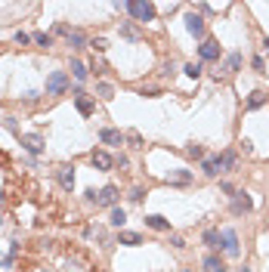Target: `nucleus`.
<instances>
[{"mask_svg": "<svg viewBox=\"0 0 269 272\" xmlns=\"http://www.w3.org/2000/svg\"><path fill=\"white\" fill-rule=\"evenodd\" d=\"M127 13H130L136 22H152V19H155V6L146 3V0H130V3H127Z\"/></svg>", "mask_w": 269, "mask_h": 272, "instance_id": "obj_1", "label": "nucleus"}, {"mask_svg": "<svg viewBox=\"0 0 269 272\" xmlns=\"http://www.w3.org/2000/svg\"><path fill=\"white\" fill-rule=\"evenodd\" d=\"M68 87H71V81H68V74H65V71H53L47 78V96H62Z\"/></svg>", "mask_w": 269, "mask_h": 272, "instance_id": "obj_2", "label": "nucleus"}, {"mask_svg": "<svg viewBox=\"0 0 269 272\" xmlns=\"http://www.w3.org/2000/svg\"><path fill=\"white\" fill-rule=\"evenodd\" d=\"M220 244H223V251L229 254V257H238V235H235V229H223Z\"/></svg>", "mask_w": 269, "mask_h": 272, "instance_id": "obj_3", "label": "nucleus"}, {"mask_svg": "<svg viewBox=\"0 0 269 272\" xmlns=\"http://www.w3.org/2000/svg\"><path fill=\"white\" fill-rule=\"evenodd\" d=\"M96 207H115L118 204V186H105L102 192H96Z\"/></svg>", "mask_w": 269, "mask_h": 272, "instance_id": "obj_4", "label": "nucleus"}, {"mask_svg": "<svg viewBox=\"0 0 269 272\" xmlns=\"http://www.w3.org/2000/svg\"><path fill=\"white\" fill-rule=\"evenodd\" d=\"M198 56L204 59V62H214V59H220V44H217V40H204V44L198 47Z\"/></svg>", "mask_w": 269, "mask_h": 272, "instance_id": "obj_5", "label": "nucleus"}, {"mask_svg": "<svg viewBox=\"0 0 269 272\" xmlns=\"http://www.w3.org/2000/svg\"><path fill=\"white\" fill-rule=\"evenodd\" d=\"M22 146L28 149L31 155H40V152H44V139L34 136V133H25V136H22Z\"/></svg>", "mask_w": 269, "mask_h": 272, "instance_id": "obj_6", "label": "nucleus"}, {"mask_svg": "<svg viewBox=\"0 0 269 272\" xmlns=\"http://www.w3.org/2000/svg\"><path fill=\"white\" fill-rule=\"evenodd\" d=\"M90 161H93V167H96V170H112V164H115L112 155H108V152H102V149L93 152V155H90Z\"/></svg>", "mask_w": 269, "mask_h": 272, "instance_id": "obj_7", "label": "nucleus"}, {"mask_svg": "<svg viewBox=\"0 0 269 272\" xmlns=\"http://www.w3.org/2000/svg\"><path fill=\"white\" fill-rule=\"evenodd\" d=\"M251 207H254V201H251L245 192H238V195L232 198V214H248Z\"/></svg>", "mask_w": 269, "mask_h": 272, "instance_id": "obj_8", "label": "nucleus"}, {"mask_svg": "<svg viewBox=\"0 0 269 272\" xmlns=\"http://www.w3.org/2000/svg\"><path fill=\"white\" fill-rule=\"evenodd\" d=\"M99 139H102L105 146H121V142H124V133L115 130V127H105V130L99 133Z\"/></svg>", "mask_w": 269, "mask_h": 272, "instance_id": "obj_9", "label": "nucleus"}, {"mask_svg": "<svg viewBox=\"0 0 269 272\" xmlns=\"http://www.w3.org/2000/svg\"><path fill=\"white\" fill-rule=\"evenodd\" d=\"M59 186H62L65 192H71L74 189V167H59Z\"/></svg>", "mask_w": 269, "mask_h": 272, "instance_id": "obj_10", "label": "nucleus"}, {"mask_svg": "<svg viewBox=\"0 0 269 272\" xmlns=\"http://www.w3.org/2000/svg\"><path fill=\"white\" fill-rule=\"evenodd\" d=\"M186 28H189V34H195V37H201V34H204V19L192 13L189 19H186Z\"/></svg>", "mask_w": 269, "mask_h": 272, "instance_id": "obj_11", "label": "nucleus"}, {"mask_svg": "<svg viewBox=\"0 0 269 272\" xmlns=\"http://www.w3.org/2000/svg\"><path fill=\"white\" fill-rule=\"evenodd\" d=\"M167 183L189 186V183H192V173H189V170H170V173H167Z\"/></svg>", "mask_w": 269, "mask_h": 272, "instance_id": "obj_12", "label": "nucleus"}, {"mask_svg": "<svg viewBox=\"0 0 269 272\" xmlns=\"http://www.w3.org/2000/svg\"><path fill=\"white\" fill-rule=\"evenodd\" d=\"M238 68H241V56H238V53H232L229 59H226V65H223V74H226V78H232Z\"/></svg>", "mask_w": 269, "mask_h": 272, "instance_id": "obj_13", "label": "nucleus"}, {"mask_svg": "<svg viewBox=\"0 0 269 272\" xmlns=\"http://www.w3.org/2000/svg\"><path fill=\"white\" fill-rule=\"evenodd\" d=\"M260 105H266V93H263V90H254V93L248 96L245 108H251V112H254V108H260Z\"/></svg>", "mask_w": 269, "mask_h": 272, "instance_id": "obj_14", "label": "nucleus"}, {"mask_svg": "<svg viewBox=\"0 0 269 272\" xmlns=\"http://www.w3.org/2000/svg\"><path fill=\"white\" fill-rule=\"evenodd\" d=\"M146 226H152V229H158V232H167L170 229V223L161 217V214H152V217H146Z\"/></svg>", "mask_w": 269, "mask_h": 272, "instance_id": "obj_15", "label": "nucleus"}, {"mask_svg": "<svg viewBox=\"0 0 269 272\" xmlns=\"http://www.w3.org/2000/svg\"><path fill=\"white\" fill-rule=\"evenodd\" d=\"M121 34H124L127 40H139V37H142V31H139L133 22H124V25H121Z\"/></svg>", "mask_w": 269, "mask_h": 272, "instance_id": "obj_16", "label": "nucleus"}, {"mask_svg": "<svg viewBox=\"0 0 269 272\" xmlns=\"http://www.w3.org/2000/svg\"><path fill=\"white\" fill-rule=\"evenodd\" d=\"M74 105H78V112H81V115H93V102H90L87 96H84V93H78Z\"/></svg>", "mask_w": 269, "mask_h": 272, "instance_id": "obj_17", "label": "nucleus"}, {"mask_svg": "<svg viewBox=\"0 0 269 272\" xmlns=\"http://www.w3.org/2000/svg\"><path fill=\"white\" fill-rule=\"evenodd\" d=\"M204 269H207V272H226V266L220 263V257H214V254H211V257H204Z\"/></svg>", "mask_w": 269, "mask_h": 272, "instance_id": "obj_18", "label": "nucleus"}, {"mask_svg": "<svg viewBox=\"0 0 269 272\" xmlns=\"http://www.w3.org/2000/svg\"><path fill=\"white\" fill-rule=\"evenodd\" d=\"M71 74H74L78 81H84V78H87V65H84L81 59H71Z\"/></svg>", "mask_w": 269, "mask_h": 272, "instance_id": "obj_19", "label": "nucleus"}, {"mask_svg": "<svg viewBox=\"0 0 269 272\" xmlns=\"http://www.w3.org/2000/svg\"><path fill=\"white\" fill-rule=\"evenodd\" d=\"M118 241H121V244H130V248H133V244H142V238H139L136 232H121V235H118Z\"/></svg>", "mask_w": 269, "mask_h": 272, "instance_id": "obj_20", "label": "nucleus"}, {"mask_svg": "<svg viewBox=\"0 0 269 272\" xmlns=\"http://www.w3.org/2000/svg\"><path fill=\"white\" fill-rule=\"evenodd\" d=\"M204 244H207V248H220V232H217V229H207V232H204Z\"/></svg>", "mask_w": 269, "mask_h": 272, "instance_id": "obj_21", "label": "nucleus"}, {"mask_svg": "<svg viewBox=\"0 0 269 272\" xmlns=\"http://www.w3.org/2000/svg\"><path fill=\"white\" fill-rule=\"evenodd\" d=\"M204 173H207V176H217V173H220V158H207V161H204Z\"/></svg>", "mask_w": 269, "mask_h": 272, "instance_id": "obj_22", "label": "nucleus"}, {"mask_svg": "<svg viewBox=\"0 0 269 272\" xmlns=\"http://www.w3.org/2000/svg\"><path fill=\"white\" fill-rule=\"evenodd\" d=\"M235 167V152H223L220 155V170H232Z\"/></svg>", "mask_w": 269, "mask_h": 272, "instance_id": "obj_23", "label": "nucleus"}, {"mask_svg": "<svg viewBox=\"0 0 269 272\" xmlns=\"http://www.w3.org/2000/svg\"><path fill=\"white\" fill-rule=\"evenodd\" d=\"M68 44H71L74 50H81L84 44H87V37H84V34H81V31H68Z\"/></svg>", "mask_w": 269, "mask_h": 272, "instance_id": "obj_24", "label": "nucleus"}, {"mask_svg": "<svg viewBox=\"0 0 269 272\" xmlns=\"http://www.w3.org/2000/svg\"><path fill=\"white\" fill-rule=\"evenodd\" d=\"M124 220H127V214H124L121 207H112V226L121 229V226H124Z\"/></svg>", "mask_w": 269, "mask_h": 272, "instance_id": "obj_25", "label": "nucleus"}, {"mask_svg": "<svg viewBox=\"0 0 269 272\" xmlns=\"http://www.w3.org/2000/svg\"><path fill=\"white\" fill-rule=\"evenodd\" d=\"M127 139H130V146H133V149H142V136H139L136 130H130V133H127Z\"/></svg>", "mask_w": 269, "mask_h": 272, "instance_id": "obj_26", "label": "nucleus"}, {"mask_svg": "<svg viewBox=\"0 0 269 272\" xmlns=\"http://www.w3.org/2000/svg\"><path fill=\"white\" fill-rule=\"evenodd\" d=\"M186 155H189V158H201V146H195V142H189V146H186Z\"/></svg>", "mask_w": 269, "mask_h": 272, "instance_id": "obj_27", "label": "nucleus"}, {"mask_svg": "<svg viewBox=\"0 0 269 272\" xmlns=\"http://www.w3.org/2000/svg\"><path fill=\"white\" fill-rule=\"evenodd\" d=\"M90 47H93L96 53H102V50H105L108 44H105V37H96V40H90Z\"/></svg>", "mask_w": 269, "mask_h": 272, "instance_id": "obj_28", "label": "nucleus"}, {"mask_svg": "<svg viewBox=\"0 0 269 272\" xmlns=\"http://www.w3.org/2000/svg\"><path fill=\"white\" fill-rule=\"evenodd\" d=\"M186 74H189V78H198V74H201V65L189 62V65H186Z\"/></svg>", "mask_w": 269, "mask_h": 272, "instance_id": "obj_29", "label": "nucleus"}, {"mask_svg": "<svg viewBox=\"0 0 269 272\" xmlns=\"http://www.w3.org/2000/svg\"><path fill=\"white\" fill-rule=\"evenodd\" d=\"M99 96H102V99H112V84H99Z\"/></svg>", "mask_w": 269, "mask_h": 272, "instance_id": "obj_30", "label": "nucleus"}, {"mask_svg": "<svg viewBox=\"0 0 269 272\" xmlns=\"http://www.w3.org/2000/svg\"><path fill=\"white\" fill-rule=\"evenodd\" d=\"M34 44H40V47H50V34H34Z\"/></svg>", "mask_w": 269, "mask_h": 272, "instance_id": "obj_31", "label": "nucleus"}, {"mask_svg": "<svg viewBox=\"0 0 269 272\" xmlns=\"http://www.w3.org/2000/svg\"><path fill=\"white\" fill-rule=\"evenodd\" d=\"M142 195H146L142 189H133V192H130V201H136V204H139V201H142Z\"/></svg>", "mask_w": 269, "mask_h": 272, "instance_id": "obj_32", "label": "nucleus"}, {"mask_svg": "<svg viewBox=\"0 0 269 272\" xmlns=\"http://www.w3.org/2000/svg\"><path fill=\"white\" fill-rule=\"evenodd\" d=\"M170 244H173V248H186V241H183L180 235H170Z\"/></svg>", "mask_w": 269, "mask_h": 272, "instance_id": "obj_33", "label": "nucleus"}, {"mask_svg": "<svg viewBox=\"0 0 269 272\" xmlns=\"http://www.w3.org/2000/svg\"><path fill=\"white\" fill-rule=\"evenodd\" d=\"M16 40H19V44L25 47V44H28V40H31V37H28V34H25V31H19V34H16Z\"/></svg>", "mask_w": 269, "mask_h": 272, "instance_id": "obj_34", "label": "nucleus"}, {"mask_svg": "<svg viewBox=\"0 0 269 272\" xmlns=\"http://www.w3.org/2000/svg\"><path fill=\"white\" fill-rule=\"evenodd\" d=\"M263 50H266V53H269V37H266V40H263Z\"/></svg>", "mask_w": 269, "mask_h": 272, "instance_id": "obj_35", "label": "nucleus"}, {"mask_svg": "<svg viewBox=\"0 0 269 272\" xmlns=\"http://www.w3.org/2000/svg\"><path fill=\"white\" fill-rule=\"evenodd\" d=\"M3 204H6V198H3V195H0V207H3Z\"/></svg>", "mask_w": 269, "mask_h": 272, "instance_id": "obj_36", "label": "nucleus"}, {"mask_svg": "<svg viewBox=\"0 0 269 272\" xmlns=\"http://www.w3.org/2000/svg\"><path fill=\"white\" fill-rule=\"evenodd\" d=\"M0 226H3V217H0Z\"/></svg>", "mask_w": 269, "mask_h": 272, "instance_id": "obj_37", "label": "nucleus"}, {"mask_svg": "<svg viewBox=\"0 0 269 272\" xmlns=\"http://www.w3.org/2000/svg\"><path fill=\"white\" fill-rule=\"evenodd\" d=\"M241 272H251V269H241Z\"/></svg>", "mask_w": 269, "mask_h": 272, "instance_id": "obj_38", "label": "nucleus"}, {"mask_svg": "<svg viewBox=\"0 0 269 272\" xmlns=\"http://www.w3.org/2000/svg\"><path fill=\"white\" fill-rule=\"evenodd\" d=\"M180 272H189V269H180Z\"/></svg>", "mask_w": 269, "mask_h": 272, "instance_id": "obj_39", "label": "nucleus"}, {"mask_svg": "<svg viewBox=\"0 0 269 272\" xmlns=\"http://www.w3.org/2000/svg\"><path fill=\"white\" fill-rule=\"evenodd\" d=\"M44 272H53V269H44Z\"/></svg>", "mask_w": 269, "mask_h": 272, "instance_id": "obj_40", "label": "nucleus"}, {"mask_svg": "<svg viewBox=\"0 0 269 272\" xmlns=\"http://www.w3.org/2000/svg\"><path fill=\"white\" fill-rule=\"evenodd\" d=\"M0 53H3V50H0Z\"/></svg>", "mask_w": 269, "mask_h": 272, "instance_id": "obj_41", "label": "nucleus"}]
</instances>
